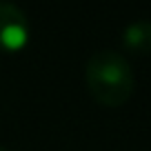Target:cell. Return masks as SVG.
I'll return each mask as SVG.
<instances>
[{"instance_id":"obj_1","label":"cell","mask_w":151,"mask_h":151,"mask_svg":"<svg viewBox=\"0 0 151 151\" xmlns=\"http://www.w3.org/2000/svg\"><path fill=\"white\" fill-rule=\"evenodd\" d=\"M85 80L91 98L104 107H120L131 98L136 78L122 53L102 49L89 56L85 65Z\"/></svg>"},{"instance_id":"obj_2","label":"cell","mask_w":151,"mask_h":151,"mask_svg":"<svg viewBox=\"0 0 151 151\" xmlns=\"http://www.w3.org/2000/svg\"><path fill=\"white\" fill-rule=\"evenodd\" d=\"M29 36H31V27L27 14L14 2L0 0V51H22L29 42Z\"/></svg>"},{"instance_id":"obj_3","label":"cell","mask_w":151,"mask_h":151,"mask_svg":"<svg viewBox=\"0 0 151 151\" xmlns=\"http://www.w3.org/2000/svg\"><path fill=\"white\" fill-rule=\"evenodd\" d=\"M122 45L133 53L147 56L151 53V20L129 22L122 31Z\"/></svg>"},{"instance_id":"obj_4","label":"cell","mask_w":151,"mask_h":151,"mask_svg":"<svg viewBox=\"0 0 151 151\" xmlns=\"http://www.w3.org/2000/svg\"><path fill=\"white\" fill-rule=\"evenodd\" d=\"M0 151H9V149H5V147H0Z\"/></svg>"}]
</instances>
